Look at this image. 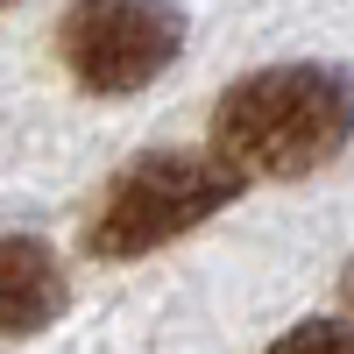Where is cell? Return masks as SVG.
Instances as JSON below:
<instances>
[{"label":"cell","instance_id":"1","mask_svg":"<svg viewBox=\"0 0 354 354\" xmlns=\"http://www.w3.org/2000/svg\"><path fill=\"white\" fill-rule=\"evenodd\" d=\"M354 135V85L319 64L241 78L213 113V149L241 177H305L333 163Z\"/></svg>","mask_w":354,"mask_h":354},{"label":"cell","instance_id":"2","mask_svg":"<svg viewBox=\"0 0 354 354\" xmlns=\"http://www.w3.org/2000/svg\"><path fill=\"white\" fill-rule=\"evenodd\" d=\"M248 177L234 170L220 149L213 156H142L121 185L106 192L100 205V227H93V248L100 255H149L163 241H177V234H192L198 220H213L220 205L241 198Z\"/></svg>","mask_w":354,"mask_h":354},{"label":"cell","instance_id":"3","mask_svg":"<svg viewBox=\"0 0 354 354\" xmlns=\"http://www.w3.org/2000/svg\"><path fill=\"white\" fill-rule=\"evenodd\" d=\"M185 21L163 0H78L64 15V64L93 93H142L170 71Z\"/></svg>","mask_w":354,"mask_h":354},{"label":"cell","instance_id":"4","mask_svg":"<svg viewBox=\"0 0 354 354\" xmlns=\"http://www.w3.org/2000/svg\"><path fill=\"white\" fill-rule=\"evenodd\" d=\"M64 312V270L43 241H0V333H36Z\"/></svg>","mask_w":354,"mask_h":354},{"label":"cell","instance_id":"5","mask_svg":"<svg viewBox=\"0 0 354 354\" xmlns=\"http://www.w3.org/2000/svg\"><path fill=\"white\" fill-rule=\"evenodd\" d=\"M270 354H354V326H340V319H305V326H290Z\"/></svg>","mask_w":354,"mask_h":354},{"label":"cell","instance_id":"6","mask_svg":"<svg viewBox=\"0 0 354 354\" xmlns=\"http://www.w3.org/2000/svg\"><path fill=\"white\" fill-rule=\"evenodd\" d=\"M347 305H354V270H347Z\"/></svg>","mask_w":354,"mask_h":354},{"label":"cell","instance_id":"7","mask_svg":"<svg viewBox=\"0 0 354 354\" xmlns=\"http://www.w3.org/2000/svg\"><path fill=\"white\" fill-rule=\"evenodd\" d=\"M0 8H8V0H0Z\"/></svg>","mask_w":354,"mask_h":354}]
</instances>
